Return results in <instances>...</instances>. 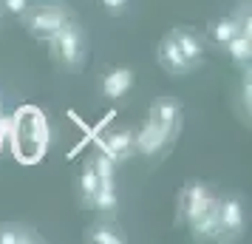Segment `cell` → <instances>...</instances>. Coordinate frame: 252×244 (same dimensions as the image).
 Segmentation results:
<instances>
[{"instance_id": "cell-1", "label": "cell", "mask_w": 252, "mask_h": 244, "mask_svg": "<svg viewBox=\"0 0 252 244\" xmlns=\"http://www.w3.org/2000/svg\"><path fill=\"white\" fill-rule=\"evenodd\" d=\"M74 20V12H71L65 3H40V6H29L23 12V23L26 32L34 37V40H43L48 43L51 37L57 35L63 26H68Z\"/></svg>"}, {"instance_id": "cell-2", "label": "cell", "mask_w": 252, "mask_h": 244, "mask_svg": "<svg viewBox=\"0 0 252 244\" xmlns=\"http://www.w3.org/2000/svg\"><path fill=\"white\" fill-rule=\"evenodd\" d=\"M48 48H51V57L57 60V66L77 71L82 66V60H85V51H88V40H85L82 26L77 20L63 26L57 35L48 40Z\"/></svg>"}, {"instance_id": "cell-3", "label": "cell", "mask_w": 252, "mask_h": 244, "mask_svg": "<svg viewBox=\"0 0 252 244\" xmlns=\"http://www.w3.org/2000/svg\"><path fill=\"white\" fill-rule=\"evenodd\" d=\"M48 131H46V116L37 108H26L17 116V156H23L26 162H34L40 153L46 151Z\"/></svg>"}, {"instance_id": "cell-4", "label": "cell", "mask_w": 252, "mask_h": 244, "mask_svg": "<svg viewBox=\"0 0 252 244\" xmlns=\"http://www.w3.org/2000/svg\"><path fill=\"white\" fill-rule=\"evenodd\" d=\"M218 227H221V239H241L244 227H247V210L241 196L229 193V196H218Z\"/></svg>"}, {"instance_id": "cell-5", "label": "cell", "mask_w": 252, "mask_h": 244, "mask_svg": "<svg viewBox=\"0 0 252 244\" xmlns=\"http://www.w3.org/2000/svg\"><path fill=\"white\" fill-rule=\"evenodd\" d=\"M213 202H216V196L210 193V187H207L204 182H198V179H190V182L182 187V199H179L184 221L190 224L193 219H198V216L213 205Z\"/></svg>"}, {"instance_id": "cell-6", "label": "cell", "mask_w": 252, "mask_h": 244, "mask_svg": "<svg viewBox=\"0 0 252 244\" xmlns=\"http://www.w3.org/2000/svg\"><path fill=\"white\" fill-rule=\"evenodd\" d=\"M173 139H176V137H170L161 125H156V122L148 116L145 125L136 131L133 145H136V153H142V156H159V153H164L173 145Z\"/></svg>"}, {"instance_id": "cell-7", "label": "cell", "mask_w": 252, "mask_h": 244, "mask_svg": "<svg viewBox=\"0 0 252 244\" xmlns=\"http://www.w3.org/2000/svg\"><path fill=\"white\" fill-rule=\"evenodd\" d=\"M133 139H136V131H130V128H111V131H105L102 137H99V151L108 153L114 162H125L130 153H136Z\"/></svg>"}, {"instance_id": "cell-8", "label": "cell", "mask_w": 252, "mask_h": 244, "mask_svg": "<svg viewBox=\"0 0 252 244\" xmlns=\"http://www.w3.org/2000/svg\"><path fill=\"white\" fill-rule=\"evenodd\" d=\"M182 103L179 100H173V97H159L156 103L150 105V119L161 125V128L167 131L170 137H179V131H182Z\"/></svg>"}, {"instance_id": "cell-9", "label": "cell", "mask_w": 252, "mask_h": 244, "mask_svg": "<svg viewBox=\"0 0 252 244\" xmlns=\"http://www.w3.org/2000/svg\"><path fill=\"white\" fill-rule=\"evenodd\" d=\"M133 82H136V74L133 69H127V66H114V69L105 71L102 82H99V91H102L105 100H122L130 88H133Z\"/></svg>"}, {"instance_id": "cell-10", "label": "cell", "mask_w": 252, "mask_h": 244, "mask_svg": "<svg viewBox=\"0 0 252 244\" xmlns=\"http://www.w3.org/2000/svg\"><path fill=\"white\" fill-rule=\"evenodd\" d=\"M156 60H159L161 69L167 71V74H173V77H187V74L193 71V66H190V63H187V57L179 51V46L173 43L170 35L161 37L159 48H156Z\"/></svg>"}, {"instance_id": "cell-11", "label": "cell", "mask_w": 252, "mask_h": 244, "mask_svg": "<svg viewBox=\"0 0 252 244\" xmlns=\"http://www.w3.org/2000/svg\"><path fill=\"white\" fill-rule=\"evenodd\" d=\"M170 37H173V43L179 46V51L187 57V63H190L193 69L201 66V60H204V43H201V37L195 35L193 29L176 26V29H170Z\"/></svg>"}, {"instance_id": "cell-12", "label": "cell", "mask_w": 252, "mask_h": 244, "mask_svg": "<svg viewBox=\"0 0 252 244\" xmlns=\"http://www.w3.org/2000/svg\"><path fill=\"white\" fill-rule=\"evenodd\" d=\"M85 242H91V244H125L127 236L119 230V224L114 219H105L102 216L99 221H94L91 227L85 230Z\"/></svg>"}, {"instance_id": "cell-13", "label": "cell", "mask_w": 252, "mask_h": 244, "mask_svg": "<svg viewBox=\"0 0 252 244\" xmlns=\"http://www.w3.org/2000/svg\"><path fill=\"white\" fill-rule=\"evenodd\" d=\"M187 227H190V233H193V239H204V242L221 239V227H218V196H216V202H213L198 219L190 221Z\"/></svg>"}, {"instance_id": "cell-14", "label": "cell", "mask_w": 252, "mask_h": 244, "mask_svg": "<svg viewBox=\"0 0 252 244\" xmlns=\"http://www.w3.org/2000/svg\"><path fill=\"white\" fill-rule=\"evenodd\" d=\"M40 233L23 221H0V244H37Z\"/></svg>"}, {"instance_id": "cell-15", "label": "cell", "mask_w": 252, "mask_h": 244, "mask_svg": "<svg viewBox=\"0 0 252 244\" xmlns=\"http://www.w3.org/2000/svg\"><path fill=\"white\" fill-rule=\"evenodd\" d=\"M91 208L105 216V219H114L116 210H119V193H116V182H99L96 193L91 199Z\"/></svg>"}, {"instance_id": "cell-16", "label": "cell", "mask_w": 252, "mask_h": 244, "mask_svg": "<svg viewBox=\"0 0 252 244\" xmlns=\"http://www.w3.org/2000/svg\"><path fill=\"white\" fill-rule=\"evenodd\" d=\"M235 35H241V23H238V17L235 14H227V17H216L213 23L207 26V37L216 43V46H227L229 40Z\"/></svg>"}, {"instance_id": "cell-17", "label": "cell", "mask_w": 252, "mask_h": 244, "mask_svg": "<svg viewBox=\"0 0 252 244\" xmlns=\"http://www.w3.org/2000/svg\"><path fill=\"white\" fill-rule=\"evenodd\" d=\"M224 48H227V57L232 60L235 66H241V69H247V66H250V60H252V37L235 35Z\"/></svg>"}, {"instance_id": "cell-18", "label": "cell", "mask_w": 252, "mask_h": 244, "mask_svg": "<svg viewBox=\"0 0 252 244\" xmlns=\"http://www.w3.org/2000/svg\"><path fill=\"white\" fill-rule=\"evenodd\" d=\"M96 187H99V176H96V171H94L91 162H85L80 168V174H77V190H80V199L85 202V205H91Z\"/></svg>"}, {"instance_id": "cell-19", "label": "cell", "mask_w": 252, "mask_h": 244, "mask_svg": "<svg viewBox=\"0 0 252 244\" xmlns=\"http://www.w3.org/2000/svg\"><path fill=\"white\" fill-rule=\"evenodd\" d=\"M94 171H96V176H99V182H114V171H116V162L108 156V153H102L99 148H96V153H94Z\"/></svg>"}, {"instance_id": "cell-20", "label": "cell", "mask_w": 252, "mask_h": 244, "mask_svg": "<svg viewBox=\"0 0 252 244\" xmlns=\"http://www.w3.org/2000/svg\"><path fill=\"white\" fill-rule=\"evenodd\" d=\"M241 108L247 111V116H250L252 111V77H250V66L244 69V77H241Z\"/></svg>"}, {"instance_id": "cell-21", "label": "cell", "mask_w": 252, "mask_h": 244, "mask_svg": "<svg viewBox=\"0 0 252 244\" xmlns=\"http://www.w3.org/2000/svg\"><path fill=\"white\" fill-rule=\"evenodd\" d=\"M127 3H130V0H99V6H102L105 12L111 14V17H119V14H125Z\"/></svg>"}, {"instance_id": "cell-22", "label": "cell", "mask_w": 252, "mask_h": 244, "mask_svg": "<svg viewBox=\"0 0 252 244\" xmlns=\"http://www.w3.org/2000/svg\"><path fill=\"white\" fill-rule=\"evenodd\" d=\"M3 6H6V12H12V14H23L32 3L29 0H3Z\"/></svg>"}]
</instances>
